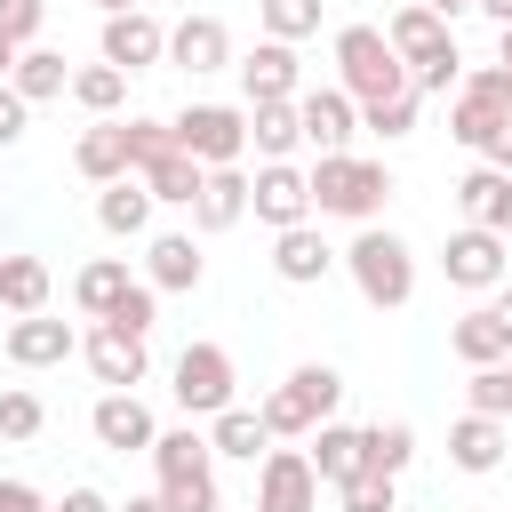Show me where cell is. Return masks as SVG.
<instances>
[{"label":"cell","mask_w":512,"mask_h":512,"mask_svg":"<svg viewBox=\"0 0 512 512\" xmlns=\"http://www.w3.org/2000/svg\"><path fill=\"white\" fill-rule=\"evenodd\" d=\"M312 216H344V224H376L392 200V168L368 152H320L312 168Z\"/></svg>","instance_id":"1"},{"label":"cell","mask_w":512,"mask_h":512,"mask_svg":"<svg viewBox=\"0 0 512 512\" xmlns=\"http://www.w3.org/2000/svg\"><path fill=\"white\" fill-rule=\"evenodd\" d=\"M336 400H344V376L328 360H296L256 408H264V432L272 440H312L320 424H336Z\"/></svg>","instance_id":"2"},{"label":"cell","mask_w":512,"mask_h":512,"mask_svg":"<svg viewBox=\"0 0 512 512\" xmlns=\"http://www.w3.org/2000/svg\"><path fill=\"white\" fill-rule=\"evenodd\" d=\"M328 56H336V88H344L352 104H384V96H408V88H416L408 64L392 56L384 24H336Z\"/></svg>","instance_id":"3"},{"label":"cell","mask_w":512,"mask_h":512,"mask_svg":"<svg viewBox=\"0 0 512 512\" xmlns=\"http://www.w3.org/2000/svg\"><path fill=\"white\" fill-rule=\"evenodd\" d=\"M344 272H352L360 304H376V312H400V304L416 296V248H408L392 224H360L352 248H344Z\"/></svg>","instance_id":"4"},{"label":"cell","mask_w":512,"mask_h":512,"mask_svg":"<svg viewBox=\"0 0 512 512\" xmlns=\"http://www.w3.org/2000/svg\"><path fill=\"white\" fill-rule=\"evenodd\" d=\"M168 392H176V408L184 416H224V408H240V368H232V352L216 344V336H192L184 352H176V368H168Z\"/></svg>","instance_id":"5"},{"label":"cell","mask_w":512,"mask_h":512,"mask_svg":"<svg viewBox=\"0 0 512 512\" xmlns=\"http://www.w3.org/2000/svg\"><path fill=\"white\" fill-rule=\"evenodd\" d=\"M504 120H512V72H504V64H472L464 88L448 96V136H456L472 160H488V144H496Z\"/></svg>","instance_id":"6"},{"label":"cell","mask_w":512,"mask_h":512,"mask_svg":"<svg viewBox=\"0 0 512 512\" xmlns=\"http://www.w3.org/2000/svg\"><path fill=\"white\" fill-rule=\"evenodd\" d=\"M176 152L200 168H240L248 160V104H184L176 112Z\"/></svg>","instance_id":"7"},{"label":"cell","mask_w":512,"mask_h":512,"mask_svg":"<svg viewBox=\"0 0 512 512\" xmlns=\"http://www.w3.org/2000/svg\"><path fill=\"white\" fill-rule=\"evenodd\" d=\"M512 240L504 232H488V224H456L448 240H440V272H448V288H464V296H496L504 280H512V256H504Z\"/></svg>","instance_id":"8"},{"label":"cell","mask_w":512,"mask_h":512,"mask_svg":"<svg viewBox=\"0 0 512 512\" xmlns=\"http://www.w3.org/2000/svg\"><path fill=\"white\" fill-rule=\"evenodd\" d=\"M248 208H256L264 232H296V224H312V176H304L296 160H256Z\"/></svg>","instance_id":"9"},{"label":"cell","mask_w":512,"mask_h":512,"mask_svg":"<svg viewBox=\"0 0 512 512\" xmlns=\"http://www.w3.org/2000/svg\"><path fill=\"white\" fill-rule=\"evenodd\" d=\"M256 512H320V472L304 448H264L256 464Z\"/></svg>","instance_id":"10"},{"label":"cell","mask_w":512,"mask_h":512,"mask_svg":"<svg viewBox=\"0 0 512 512\" xmlns=\"http://www.w3.org/2000/svg\"><path fill=\"white\" fill-rule=\"evenodd\" d=\"M80 360H88V376L104 384V392H136L144 376H152V352H144V336H128V328H88L80 336Z\"/></svg>","instance_id":"11"},{"label":"cell","mask_w":512,"mask_h":512,"mask_svg":"<svg viewBox=\"0 0 512 512\" xmlns=\"http://www.w3.org/2000/svg\"><path fill=\"white\" fill-rule=\"evenodd\" d=\"M96 48H104V64H120V72H152V64H168V24H160L152 8H128V16H104Z\"/></svg>","instance_id":"12"},{"label":"cell","mask_w":512,"mask_h":512,"mask_svg":"<svg viewBox=\"0 0 512 512\" xmlns=\"http://www.w3.org/2000/svg\"><path fill=\"white\" fill-rule=\"evenodd\" d=\"M232 72H240V96H248V104H296V96H304V64H296L288 40H256Z\"/></svg>","instance_id":"13"},{"label":"cell","mask_w":512,"mask_h":512,"mask_svg":"<svg viewBox=\"0 0 512 512\" xmlns=\"http://www.w3.org/2000/svg\"><path fill=\"white\" fill-rule=\"evenodd\" d=\"M0 352H8V368H64L80 352V328L56 320V312H32V320H8L0 328Z\"/></svg>","instance_id":"14"},{"label":"cell","mask_w":512,"mask_h":512,"mask_svg":"<svg viewBox=\"0 0 512 512\" xmlns=\"http://www.w3.org/2000/svg\"><path fill=\"white\" fill-rule=\"evenodd\" d=\"M88 432H96V448H112V456H152V440H160V424H152V408H144L136 392H96Z\"/></svg>","instance_id":"15"},{"label":"cell","mask_w":512,"mask_h":512,"mask_svg":"<svg viewBox=\"0 0 512 512\" xmlns=\"http://www.w3.org/2000/svg\"><path fill=\"white\" fill-rule=\"evenodd\" d=\"M296 120H304V144H312V160L320 152H352V136H360V104L328 80V88H304L296 96Z\"/></svg>","instance_id":"16"},{"label":"cell","mask_w":512,"mask_h":512,"mask_svg":"<svg viewBox=\"0 0 512 512\" xmlns=\"http://www.w3.org/2000/svg\"><path fill=\"white\" fill-rule=\"evenodd\" d=\"M384 40H392V56H400L408 72H424V64H440V56H456V32H448V16H432L424 0H408V8H392V24H384Z\"/></svg>","instance_id":"17"},{"label":"cell","mask_w":512,"mask_h":512,"mask_svg":"<svg viewBox=\"0 0 512 512\" xmlns=\"http://www.w3.org/2000/svg\"><path fill=\"white\" fill-rule=\"evenodd\" d=\"M144 280H152L160 296H192V288L208 280L200 240H192V232H152V240H144Z\"/></svg>","instance_id":"18"},{"label":"cell","mask_w":512,"mask_h":512,"mask_svg":"<svg viewBox=\"0 0 512 512\" xmlns=\"http://www.w3.org/2000/svg\"><path fill=\"white\" fill-rule=\"evenodd\" d=\"M336 264H344V248H328V240H320V224L272 232V272H280L288 288H320V280H328Z\"/></svg>","instance_id":"19"},{"label":"cell","mask_w":512,"mask_h":512,"mask_svg":"<svg viewBox=\"0 0 512 512\" xmlns=\"http://www.w3.org/2000/svg\"><path fill=\"white\" fill-rule=\"evenodd\" d=\"M168 64L176 72H224L232 64V32H224V16H184V24H168Z\"/></svg>","instance_id":"20"},{"label":"cell","mask_w":512,"mask_h":512,"mask_svg":"<svg viewBox=\"0 0 512 512\" xmlns=\"http://www.w3.org/2000/svg\"><path fill=\"white\" fill-rule=\"evenodd\" d=\"M456 208H464V224H488V232L512 240V176H504V168L472 160V168L456 176Z\"/></svg>","instance_id":"21"},{"label":"cell","mask_w":512,"mask_h":512,"mask_svg":"<svg viewBox=\"0 0 512 512\" xmlns=\"http://www.w3.org/2000/svg\"><path fill=\"white\" fill-rule=\"evenodd\" d=\"M504 448H512L504 416H472V408H464V416L448 424V464H456V472H472V480H480V472H496V464H504Z\"/></svg>","instance_id":"22"},{"label":"cell","mask_w":512,"mask_h":512,"mask_svg":"<svg viewBox=\"0 0 512 512\" xmlns=\"http://www.w3.org/2000/svg\"><path fill=\"white\" fill-rule=\"evenodd\" d=\"M152 480H160V488H184V480H216V448H208V432H192V424L160 432V440H152Z\"/></svg>","instance_id":"23"},{"label":"cell","mask_w":512,"mask_h":512,"mask_svg":"<svg viewBox=\"0 0 512 512\" xmlns=\"http://www.w3.org/2000/svg\"><path fill=\"white\" fill-rule=\"evenodd\" d=\"M72 168H80L96 192L120 184V176H136V168H128V128H120V120H88L80 144H72Z\"/></svg>","instance_id":"24"},{"label":"cell","mask_w":512,"mask_h":512,"mask_svg":"<svg viewBox=\"0 0 512 512\" xmlns=\"http://www.w3.org/2000/svg\"><path fill=\"white\" fill-rule=\"evenodd\" d=\"M448 352H456L464 368H504V360H512V336H504V320H496L488 304H472V312L448 320Z\"/></svg>","instance_id":"25"},{"label":"cell","mask_w":512,"mask_h":512,"mask_svg":"<svg viewBox=\"0 0 512 512\" xmlns=\"http://www.w3.org/2000/svg\"><path fill=\"white\" fill-rule=\"evenodd\" d=\"M152 208H160V200H152L144 176H120V184L96 192V224H104L112 240H144V232H152Z\"/></svg>","instance_id":"26"},{"label":"cell","mask_w":512,"mask_h":512,"mask_svg":"<svg viewBox=\"0 0 512 512\" xmlns=\"http://www.w3.org/2000/svg\"><path fill=\"white\" fill-rule=\"evenodd\" d=\"M248 216V168H208L200 200H192V232H232Z\"/></svg>","instance_id":"27"},{"label":"cell","mask_w":512,"mask_h":512,"mask_svg":"<svg viewBox=\"0 0 512 512\" xmlns=\"http://www.w3.org/2000/svg\"><path fill=\"white\" fill-rule=\"evenodd\" d=\"M248 152H256V160H296V152H304L296 104H248Z\"/></svg>","instance_id":"28"},{"label":"cell","mask_w":512,"mask_h":512,"mask_svg":"<svg viewBox=\"0 0 512 512\" xmlns=\"http://www.w3.org/2000/svg\"><path fill=\"white\" fill-rule=\"evenodd\" d=\"M128 288H136L128 256H96V264H80V272H72V304H80L88 320H104V312H112V304H120Z\"/></svg>","instance_id":"29"},{"label":"cell","mask_w":512,"mask_h":512,"mask_svg":"<svg viewBox=\"0 0 512 512\" xmlns=\"http://www.w3.org/2000/svg\"><path fill=\"white\" fill-rule=\"evenodd\" d=\"M208 448L232 456V464H264V448H272L264 408H224V416H208Z\"/></svg>","instance_id":"30"},{"label":"cell","mask_w":512,"mask_h":512,"mask_svg":"<svg viewBox=\"0 0 512 512\" xmlns=\"http://www.w3.org/2000/svg\"><path fill=\"white\" fill-rule=\"evenodd\" d=\"M304 456H312V472H320V488H344L352 472H368V456H360V424H320Z\"/></svg>","instance_id":"31"},{"label":"cell","mask_w":512,"mask_h":512,"mask_svg":"<svg viewBox=\"0 0 512 512\" xmlns=\"http://www.w3.org/2000/svg\"><path fill=\"white\" fill-rule=\"evenodd\" d=\"M48 288H56V280H48L40 256H8V264H0V312H8V320L48 312Z\"/></svg>","instance_id":"32"},{"label":"cell","mask_w":512,"mask_h":512,"mask_svg":"<svg viewBox=\"0 0 512 512\" xmlns=\"http://www.w3.org/2000/svg\"><path fill=\"white\" fill-rule=\"evenodd\" d=\"M72 104H80L88 120H120V104H128V72L104 64V56L80 64V72H72Z\"/></svg>","instance_id":"33"},{"label":"cell","mask_w":512,"mask_h":512,"mask_svg":"<svg viewBox=\"0 0 512 512\" xmlns=\"http://www.w3.org/2000/svg\"><path fill=\"white\" fill-rule=\"evenodd\" d=\"M360 456H368V472H408L416 464V424H400V416H376V424H360Z\"/></svg>","instance_id":"34"},{"label":"cell","mask_w":512,"mask_h":512,"mask_svg":"<svg viewBox=\"0 0 512 512\" xmlns=\"http://www.w3.org/2000/svg\"><path fill=\"white\" fill-rule=\"evenodd\" d=\"M8 88H16L24 104H56V96H72V72H64V56H56V48H24Z\"/></svg>","instance_id":"35"},{"label":"cell","mask_w":512,"mask_h":512,"mask_svg":"<svg viewBox=\"0 0 512 512\" xmlns=\"http://www.w3.org/2000/svg\"><path fill=\"white\" fill-rule=\"evenodd\" d=\"M144 184H152V200H160V208H192V200H200V184H208V168H200V160H184V152H168L160 168H144Z\"/></svg>","instance_id":"36"},{"label":"cell","mask_w":512,"mask_h":512,"mask_svg":"<svg viewBox=\"0 0 512 512\" xmlns=\"http://www.w3.org/2000/svg\"><path fill=\"white\" fill-rule=\"evenodd\" d=\"M120 128H128V168H136V176H144V168H160V160L176 152V120H152V112H128Z\"/></svg>","instance_id":"37"},{"label":"cell","mask_w":512,"mask_h":512,"mask_svg":"<svg viewBox=\"0 0 512 512\" xmlns=\"http://www.w3.org/2000/svg\"><path fill=\"white\" fill-rule=\"evenodd\" d=\"M256 24H264V40H312L320 32V0H256Z\"/></svg>","instance_id":"38"},{"label":"cell","mask_w":512,"mask_h":512,"mask_svg":"<svg viewBox=\"0 0 512 512\" xmlns=\"http://www.w3.org/2000/svg\"><path fill=\"white\" fill-rule=\"evenodd\" d=\"M48 424V400L32 384H0V440H40Z\"/></svg>","instance_id":"39"},{"label":"cell","mask_w":512,"mask_h":512,"mask_svg":"<svg viewBox=\"0 0 512 512\" xmlns=\"http://www.w3.org/2000/svg\"><path fill=\"white\" fill-rule=\"evenodd\" d=\"M416 112H424V96L408 88V96H384V104H360V128H368V136H384V144H400V136H416Z\"/></svg>","instance_id":"40"},{"label":"cell","mask_w":512,"mask_h":512,"mask_svg":"<svg viewBox=\"0 0 512 512\" xmlns=\"http://www.w3.org/2000/svg\"><path fill=\"white\" fill-rule=\"evenodd\" d=\"M104 328H128V336H152V328H160V288H152V280L136 272V288H128V296H120V304L104 312Z\"/></svg>","instance_id":"41"},{"label":"cell","mask_w":512,"mask_h":512,"mask_svg":"<svg viewBox=\"0 0 512 512\" xmlns=\"http://www.w3.org/2000/svg\"><path fill=\"white\" fill-rule=\"evenodd\" d=\"M464 408L472 416H512V360L504 368H472L464 376Z\"/></svg>","instance_id":"42"},{"label":"cell","mask_w":512,"mask_h":512,"mask_svg":"<svg viewBox=\"0 0 512 512\" xmlns=\"http://www.w3.org/2000/svg\"><path fill=\"white\" fill-rule=\"evenodd\" d=\"M336 504H344V512H400V480H392V472H352V480L336 488Z\"/></svg>","instance_id":"43"},{"label":"cell","mask_w":512,"mask_h":512,"mask_svg":"<svg viewBox=\"0 0 512 512\" xmlns=\"http://www.w3.org/2000/svg\"><path fill=\"white\" fill-rule=\"evenodd\" d=\"M40 24H48V0H0V40L40 48Z\"/></svg>","instance_id":"44"},{"label":"cell","mask_w":512,"mask_h":512,"mask_svg":"<svg viewBox=\"0 0 512 512\" xmlns=\"http://www.w3.org/2000/svg\"><path fill=\"white\" fill-rule=\"evenodd\" d=\"M168 512H224V488L216 480H184V488H160Z\"/></svg>","instance_id":"45"},{"label":"cell","mask_w":512,"mask_h":512,"mask_svg":"<svg viewBox=\"0 0 512 512\" xmlns=\"http://www.w3.org/2000/svg\"><path fill=\"white\" fill-rule=\"evenodd\" d=\"M24 136H32V104H24V96L0 80V152H16Z\"/></svg>","instance_id":"46"},{"label":"cell","mask_w":512,"mask_h":512,"mask_svg":"<svg viewBox=\"0 0 512 512\" xmlns=\"http://www.w3.org/2000/svg\"><path fill=\"white\" fill-rule=\"evenodd\" d=\"M0 512H56L32 480H16V472H0Z\"/></svg>","instance_id":"47"},{"label":"cell","mask_w":512,"mask_h":512,"mask_svg":"<svg viewBox=\"0 0 512 512\" xmlns=\"http://www.w3.org/2000/svg\"><path fill=\"white\" fill-rule=\"evenodd\" d=\"M56 512H120V504H112L104 488H88V480H80V488H64V504H56Z\"/></svg>","instance_id":"48"},{"label":"cell","mask_w":512,"mask_h":512,"mask_svg":"<svg viewBox=\"0 0 512 512\" xmlns=\"http://www.w3.org/2000/svg\"><path fill=\"white\" fill-rule=\"evenodd\" d=\"M488 168H504V176H512V120L496 128V144H488Z\"/></svg>","instance_id":"49"},{"label":"cell","mask_w":512,"mask_h":512,"mask_svg":"<svg viewBox=\"0 0 512 512\" xmlns=\"http://www.w3.org/2000/svg\"><path fill=\"white\" fill-rule=\"evenodd\" d=\"M488 312H496V320H504V336H512V280H504V288L488 296Z\"/></svg>","instance_id":"50"},{"label":"cell","mask_w":512,"mask_h":512,"mask_svg":"<svg viewBox=\"0 0 512 512\" xmlns=\"http://www.w3.org/2000/svg\"><path fill=\"white\" fill-rule=\"evenodd\" d=\"M424 8H432V16H448V24H456V16H472V8H480V0H424Z\"/></svg>","instance_id":"51"},{"label":"cell","mask_w":512,"mask_h":512,"mask_svg":"<svg viewBox=\"0 0 512 512\" xmlns=\"http://www.w3.org/2000/svg\"><path fill=\"white\" fill-rule=\"evenodd\" d=\"M480 16H488V24L504 32V24H512V0H480Z\"/></svg>","instance_id":"52"},{"label":"cell","mask_w":512,"mask_h":512,"mask_svg":"<svg viewBox=\"0 0 512 512\" xmlns=\"http://www.w3.org/2000/svg\"><path fill=\"white\" fill-rule=\"evenodd\" d=\"M16 56H24V48H16V40H0V80H16Z\"/></svg>","instance_id":"53"},{"label":"cell","mask_w":512,"mask_h":512,"mask_svg":"<svg viewBox=\"0 0 512 512\" xmlns=\"http://www.w3.org/2000/svg\"><path fill=\"white\" fill-rule=\"evenodd\" d=\"M120 512H168V504H160V488H152V496H128Z\"/></svg>","instance_id":"54"},{"label":"cell","mask_w":512,"mask_h":512,"mask_svg":"<svg viewBox=\"0 0 512 512\" xmlns=\"http://www.w3.org/2000/svg\"><path fill=\"white\" fill-rule=\"evenodd\" d=\"M496 64H504V72H512V24H504V32H496Z\"/></svg>","instance_id":"55"},{"label":"cell","mask_w":512,"mask_h":512,"mask_svg":"<svg viewBox=\"0 0 512 512\" xmlns=\"http://www.w3.org/2000/svg\"><path fill=\"white\" fill-rule=\"evenodd\" d=\"M96 8H104V16H128V8H144V0H96Z\"/></svg>","instance_id":"56"},{"label":"cell","mask_w":512,"mask_h":512,"mask_svg":"<svg viewBox=\"0 0 512 512\" xmlns=\"http://www.w3.org/2000/svg\"><path fill=\"white\" fill-rule=\"evenodd\" d=\"M392 8H408V0H392Z\"/></svg>","instance_id":"57"},{"label":"cell","mask_w":512,"mask_h":512,"mask_svg":"<svg viewBox=\"0 0 512 512\" xmlns=\"http://www.w3.org/2000/svg\"><path fill=\"white\" fill-rule=\"evenodd\" d=\"M0 264H8V256H0Z\"/></svg>","instance_id":"58"}]
</instances>
